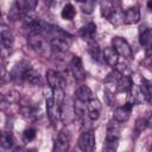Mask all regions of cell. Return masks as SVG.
I'll return each instance as SVG.
<instances>
[{
    "label": "cell",
    "mask_w": 152,
    "mask_h": 152,
    "mask_svg": "<svg viewBox=\"0 0 152 152\" xmlns=\"http://www.w3.org/2000/svg\"><path fill=\"white\" fill-rule=\"evenodd\" d=\"M150 151H152V146H151V147H150Z\"/></svg>",
    "instance_id": "b9f144b4"
},
{
    "label": "cell",
    "mask_w": 152,
    "mask_h": 152,
    "mask_svg": "<svg viewBox=\"0 0 152 152\" xmlns=\"http://www.w3.org/2000/svg\"><path fill=\"white\" fill-rule=\"evenodd\" d=\"M50 45H51L52 49L57 50L58 52L64 53V52H66V51L69 50V48H70V39L66 38V36H65L64 32H62L61 34L55 36V37L50 40Z\"/></svg>",
    "instance_id": "52a82bcc"
},
{
    "label": "cell",
    "mask_w": 152,
    "mask_h": 152,
    "mask_svg": "<svg viewBox=\"0 0 152 152\" xmlns=\"http://www.w3.org/2000/svg\"><path fill=\"white\" fill-rule=\"evenodd\" d=\"M46 104V113H48V118L49 120L53 124L57 125L61 120H62V114H61V104H58L52 96L48 97L45 101Z\"/></svg>",
    "instance_id": "7a4b0ae2"
},
{
    "label": "cell",
    "mask_w": 152,
    "mask_h": 152,
    "mask_svg": "<svg viewBox=\"0 0 152 152\" xmlns=\"http://www.w3.org/2000/svg\"><path fill=\"white\" fill-rule=\"evenodd\" d=\"M139 43L140 45L146 49L147 51L152 50V28H141L139 34Z\"/></svg>",
    "instance_id": "5bb4252c"
},
{
    "label": "cell",
    "mask_w": 152,
    "mask_h": 152,
    "mask_svg": "<svg viewBox=\"0 0 152 152\" xmlns=\"http://www.w3.org/2000/svg\"><path fill=\"white\" fill-rule=\"evenodd\" d=\"M120 122L115 121L114 119L112 121L108 122L107 125V134H106V139H114V140H119L120 138Z\"/></svg>",
    "instance_id": "d6986e66"
},
{
    "label": "cell",
    "mask_w": 152,
    "mask_h": 152,
    "mask_svg": "<svg viewBox=\"0 0 152 152\" xmlns=\"http://www.w3.org/2000/svg\"><path fill=\"white\" fill-rule=\"evenodd\" d=\"M146 5H147V8H148V11H151V12H152V0H148Z\"/></svg>",
    "instance_id": "f35d334b"
},
{
    "label": "cell",
    "mask_w": 152,
    "mask_h": 152,
    "mask_svg": "<svg viewBox=\"0 0 152 152\" xmlns=\"http://www.w3.org/2000/svg\"><path fill=\"white\" fill-rule=\"evenodd\" d=\"M75 99H78V100L87 102L89 99H91V89L86 84L78 86L75 90Z\"/></svg>",
    "instance_id": "7402d4cb"
},
{
    "label": "cell",
    "mask_w": 152,
    "mask_h": 152,
    "mask_svg": "<svg viewBox=\"0 0 152 152\" xmlns=\"http://www.w3.org/2000/svg\"><path fill=\"white\" fill-rule=\"evenodd\" d=\"M108 20H109L114 26H120V25L125 24V12H124L122 10H120V8H116V10H114V11L110 13Z\"/></svg>",
    "instance_id": "603a6c76"
},
{
    "label": "cell",
    "mask_w": 152,
    "mask_h": 152,
    "mask_svg": "<svg viewBox=\"0 0 152 152\" xmlns=\"http://www.w3.org/2000/svg\"><path fill=\"white\" fill-rule=\"evenodd\" d=\"M100 8H101V15L107 18V19L109 18L110 13L114 11L113 2L110 0H102L101 4H100Z\"/></svg>",
    "instance_id": "4dcf8cb0"
},
{
    "label": "cell",
    "mask_w": 152,
    "mask_h": 152,
    "mask_svg": "<svg viewBox=\"0 0 152 152\" xmlns=\"http://www.w3.org/2000/svg\"><path fill=\"white\" fill-rule=\"evenodd\" d=\"M51 90H52V97H53V100H55L58 104H62L63 101L65 100L64 88H63V87H58V88H53V89H51Z\"/></svg>",
    "instance_id": "1f68e13d"
},
{
    "label": "cell",
    "mask_w": 152,
    "mask_h": 152,
    "mask_svg": "<svg viewBox=\"0 0 152 152\" xmlns=\"http://www.w3.org/2000/svg\"><path fill=\"white\" fill-rule=\"evenodd\" d=\"M133 103L127 101L124 106H120V107H116L113 112V119L120 124H124L126 121H128L129 116H131V113H132V109H133Z\"/></svg>",
    "instance_id": "5b68a950"
},
{
    "label": "cell",
    "mask_w": 152,
    "mask_h": 152,
    "mask_svg": "<svg viewBox=\"0 0 152 152\" xmlns=\"http://www.w3.org/2000/svg\"><path fill=\"white\" fill-rule=\"evenodd\" d=\"M70 69H71V72H72L74 77L77 81H82V80L86 78V71H84L81 57L74 56L71 58V61H70Z\"/></svg>",
    "instance_id": "ba28073f"
},
{
    "label": "cell",
    "mask_w": 152,
    "mask_h": 152,
    "mask_svg": "<svg viewBox=\"0 0 152 152\" xmlns=\"http://www.w3.org/2000/svg\"><path fill=\"white\" fill-rule=\"evenodd\" d=\"M0 40H1V44L5 49H11L12 48L13 42H14V37H13L12 32L10 31V28L2 26V28L0 31Z\"/></svg>",
    "instance_id": "ffe728a7"
},
{
    "label": "cell",
    "mask_w": 152,
    "mask_h": 152,
    "mask_svg": "<svg viewBox=\"0 0 152 152\" xmlns=\"http://www.w3.org/2000/svg\"><path fill=\"white\" fill-rule=\"evenodd\" d=\"M27 43L39 55H43V56H48L49 55L48 43L45 42V39H44L42 33H28Z\"/></svg>",
    "instance_id": "6da1fadb"
},
{
    "label": "cell",
    "mask_w": 152,
    "mask_h": 152,
    "mask_svg": "<svg viewBox=\"0 0 152 152\" xmlns=\"http://www.w3.org/2000/svg\"><path fill=\"white\" fill-rule=\"evenodd\" d=\"M70 146V134L66 131H61L55 139L52 151L55 152H65Z\"/></svg>",
    "instance_id": "8992f818"
},
{
    "label": "cell",
    "mask_w": 152,
    "mask_h": 152,
    "mask_svg": "<svg viewBox=\"0 0 152 152\" xmlns=\"http://www.w3.org/2000/svg\"><path fill=\"white\" fill-rule=\"evenodd\" d=\"M36 135H37V131H36L34 128L30 127V128H26V129L23 132V137H21V138H23V141H24V142H30V141L34 140Z\"/></svg>",
    "instance_id": "d6a6232c"
},
{
    "label": "cell",
    "mask_w": 152,
    "mask_h": 152,
    "mask_svg": "<svg viewBox=\"0 0 152 152\" xmlns=\"http://www.w3.org/2000/svg\"><path fill=\"white\" fill-rule=\"evenodd\" d=\"M145 120H146V125H147V127L152 128V113H148V115L145 118Z\"/></svg>",
    "instance_id": "74e56055"
},
{
    "label": "cell",
    "mask_w": 152,
    "mask_h": 152,
    "mask_svg": "<svg viewBox=\"0 0 152 152\" xmlns=\"http://www.w3.org/2000/svg\"><path fill=\"white\" fill-rule=\"evenodd\" d=\"M74 110H75V115L76 116L83 118L84 114H86V110H88L87 102L82 101V100H78V99H75V101H74Z\"/></svg>",
    "instance_id": "4316f807"
},
{
    "label": "cell",
    "mask_w": 152,
    "mask_h": 152,
    "mask_svg": "<svg viewBox=\"0 0 152 152\" xmlns=\"http://www.w3.org/2000/svg\"><path fill=\"white\" fill-rule=\"evenodd\" d=\"M46 81H48V84L51 89L53 88H58V87H63L64 88V78L63 76L56 71V70H52V69H49L46 71Z\"/></svg>",
    "instance_id": "30bf717a"
},
{
    "label": "cell",
    "mask_w": 152,
    "mask_h": 152,
    "mask_svg": "<svg viewBox=\"0 0 152 152\" xmlns=\"http://www.w3.org/2000/svg\"><path fill=\"white\" fill-rule=\"evenodd\" d=\"M26 14H25V12L23 11V8L20 7V5L17 2V0L12 4V6H11V8H10V11H8V19H11V20H13V21H15V20H19V19H21V18H24Z\"/></svg>",
    "instance_id": "44dd1931"
},
{
    "label": "cell",
    "mask_w": 152,
    "mask_h": 152,
    "mask_svg": "<svg viewBox=\"0 0 152 152\" xmlns=\"http://www.w3.org/2000/svg\"><path fill=\"white\" fill-rule=\"evenodd\" d=\"M146 127H147L146 120L142 119V118H139V119H137V121H135V124H134V133L140 134Z\"/></svg>",
    "instance_id": "8d00e7d4"
},
{
    "label": "cell",
    "mask_w": 152,
    "mask_h": 152,
    "mask_svg": "<svg viewBox=\"0 0 152 152\" xmlns=\"http://www.w3.org/2000/svg\"><path fill=\"white\" fill-rule=\"evenodd\" d=\"M17 2L20 5V7L25 12V14H27V13L32 12L37 7L38 0H17Z\"/></svg>",
    "instance_id": "f546056e"
},
{
    "label": "cell",
    "mask_w": 152,
    "mask_h": 152,
    "mask_svg": "<svg viewBox=\"0 0 152 152\" xmlns=\"http://www.w3.org/2000/svg\"><path fill=\"white\" fill-rule=\"evenodd\" d=\"M61 15L63 19L65 20H72L76 15V10L75 7L71 5V4H66L64 5V7L62 8V12H61Z\"/></svg>",
    "instance_id": "83f0119b"
},
{
    "label": "cell",
    "mask_w": 152,
    "mask_h": 152,
    "mask_svg": "<svg viewBox=\"0 0 152 152\" xmlns=\"http://www.w3.org/2000/svg\"><path fill=\"white\" fill-rule=\"evenodd\" d=\"M88 44V53L90 55V57L95 61V62H99V63H102L104 62L103 59V51L100 49L99 44L93 40V42H89L87 43Z\"/></svg>",
    "instance_id": "9a60e30c"
},
{
    "label": "cell",
    "mask_w": 152,
    "mask_h": 152,
    "mask_svg": "<svg viewBox=\"0 0 152 152\" xmlns=\"http://www.w3.org/2000/svg\"><path fill=\"white\" fill-rule=\"evenodd\" d=\"M133 86V81L131 78V76H120L119 81H118V91L120 93H128L129 89Z\"/></svg>",
    "instance_id": "484cf974"
},
{
    "label": "cell",
    "mask_w": 152,
    "mask_h": 152,
    "mask_svg": "<svg viewBox=\"0 0 152 152\" xmlns=\"http://www.w3.org/2000/svg\"><path fill=\"white\" fill-rule=\"evenodd\" d=\"M75 1H77V2H80V4H84V2H87L88 0H75Z\"/></svg>",
    "instance_id": "ab89813d"
},
{
    "label": "cell",
    "mask_w": 152,
    "mask_h": 152,
    "mask_svg": "<svg viewBox=\"0 0 152 152\" xmlns=\"http://www.w3.org/2000/svg\"><path fill=\"white\" fill-rule=\"evenodd\" d=\"M103 59L109 66L114 68L119 63V53L113 46H107L103 50Z\"/></svg>",
    "instance_id": "4fadbf2b"
},
{
    "label": "cell",
    "mask_w": 152,
    "mask_h": 152,
    "mask_svg": "<svg viewBox=\"0 0 152 152\" xmlns=\"http://www.w3.org/2000/svg\"><path fill=\"white\" fill-rule=\"evenodd\" d=\"M139 20H140V11L137 6L129 7L125 11V24L133 25L139 23Z\"/></svg>",
    "instance_id": "2e32d148"
},
{
    "label": "cell",
    "mask_w": 152,
    "mask_h": 152,
    "mask_svg": "<svg viewBox=\"0 0 152 152\" xmlns=\"http://www.w3.org/2000/svg\"><path fill=\"white\" fill-rule=\"evenodd\" d=\"M24 81L27 82L31 86H38L42 81V76L37 70H34L32 68H28L24 74Z\"/></svg>",
    "instance_id": "ac0fdd59"
},
{
    "label": "cell",
    "mask_w": 152,
    "mask_h": 152,
    "mask_svg": "<svg viewBox=\"0 0 152 152\" xmlns=\"http://www.w3.org/2000/svg\"><path fill=\"white\" fill-rule=\"evenodd\" d=\"M114 68H115V70H116L120 75H122V76H131V75H132V70H131L129 66H128L127 64H125V63H118Z\"/></svg>",
    "instance_id": "e575fe53"
},
{
    "label": "cell",
    "mask_w": 152,
    "mask_h": 152,
    "mask_svg": "<svg viewBox=\"0 0 152 152\" xmlns=\"http://www.w3.org/2000/svg\"><path fill=\"white\" fill-rule=\"evenodd\" d=\"M77 145L78 147L82 150V151H86V152H90L95 148V145H96V139H95V134L91 132V131H86L83 132L80 138H78V141H77Z\"/></svg>",
    "instance_id": "277c9868"
},
{
    "label": "cell",
    "mask_w": 152,
    "mask_h": 152,
    "mask_svg": "<svg viewBox=\"0 0 152 152\" xmlns=\"http://www.w3.org/2000/svg\"><path fill=\"white\" fill-rule=\"evenodd\" d=\"M112 45L115 49V51L119 53V56L129 59L132 57V48L128 44V42L122 37H114L112 39Z\"/></svg>",
    "instance_id": "3957f363"
},
{
    "label": "cell",
    "mask_w": 152,
    "mask_h": 152,
    "mask_svg": "<svg viewBox=\"0 0 152 152\" xmlns=\"http://www.w3.org/2000/svg\"><path fill=\"white\" fill-rule=\"evenodd\" d=\"M118 146H119V140L106 139V141L103 144V150L107 152H114V151H116Z\"/></svg>",
    "instance_id": "836d02e7"
},
{
    "label": "cell",
    "mask_w": 152,
    "mask_h": 152,
    "mask_svg": "<svg viewBox=\"0 0 152 152\" xmlns=\"http://www.w3.org/2000/svg\"><path fill=\"white\" fill-rule=\"evenodd\" d=\"M140 89L142 91V95L145 97V101H147L152 106V83L148 80H146V78H141Z\"/></svg>",
    "instance_id": "cb8c5ba5"
},
{
    "label": "cell",
    "mask_w": 152,
    "mask_h": 152,
    "mask_svg": "<svg viewBox=\"0 0 152 152\" xmlns=\"http://www.w3.org/2000/svg\"><path fill=\"white\" fill-rule=\"evenodd\" d=\"M150 66H151L150 69L152 70V57H150Z\"/></svg>",
    "instance_id": "60d3db41"
},
{
    "label": "cell",
    "mask_w": 152,
    "mask_h": 152,
    "mask_svg": "<svg viewBox=\"0 0 152 152\" xmlns=\"http://www.w3.org/2000/svg\"><path fill=\"white\" fill-rule=\"evenodd\" d=\"M28 68H30V65H28L27 62H25V61L19 62V63L15 64L14 68L12 69V71H11V78H12L13 81H15V82H21V81H24V74H25V71H26Z\"/></svg>",
    "instance_id": "8fae6325"
},
{
    "label": "cell",
    "mask_w": 152,
    "mask_h": 152,
    "mask_svg": "<svg viewBox=\"0 0 152 152\" xmlns=\"http://www.w3.org/2000/svg\"><path fill=\"white\" fill-rule=\"evenodd\" d=\"M80 36L87 43L95 40V38H96V25L94 23H88L87 25H84L83 27H81Z\"/></svg>",
    "instance_id": "7c38bea8"
},
{
    "label": "cell",
    "mask_w": 152,
    "mask_h": 152,
    "mask_svg": "<svg viewBox=\"0 0 152 152\" xmlns=\"http://www.w3.org/2000/svg\"><path fill=\"white\" fill-rule=\"evenodd\" d=\"M87 107H88V118L93 121L97 120L101 114L102 109V103L99 99H89L87 101Z\"/></svg>",
    "instance_id": "9c48e42d"
},
{
    "label": "cell",
    "mask_w": 152,
    "mask_h": 152,
    "mask_svg": "<svg viewBox=\"0 0 152 152\" xmlns=\"http://www.w3.org/2000/svg\"><path fill=\"white\" fill-rule=\"evenodd\" d=\"M20 113L27 120H36L38 118L37 108H34V107H32L31 104H27V103L20 106Z\"/></svg>",
    "instance_id": "d4e9b609"
},
{
    "label": "cell",
    "mask_w": 152,
    "mask_h": 152,
    "mask_svg": "<svg viewBox=\"0 0 152 152\" xmlns=\"http://www.w3.org/2000/svg\"><path fill=\"white\" fill-rule=\"evenodd\" d=\"M128 94H129L128 101L132 102L133 104H140V103L145 100V97H144V95H142V91H141V89H140V86H137V84H134V83H133L132 88L129 89Z\"/></svg>",
    "instance_id": "e0dca14e"
},
{
    "label": "cell",
    "mask_w": 152,
    "mask_h": 152,
    "mask_svg": "<svg viewBox=\"0 0 152 152\" xmlns=\"http://www.w3.org/2000/svg\"><path fill=\"white\" fill-rule=\"evenodd\" d=\"M19 100H20V94H18L17 91H14V90H12V91H10L7 95H5V97H4V101H6L8 104H11V103H17V102H19Z\"/></svg>",
    "instance_id": "d590c367"
},
{
    "label": "cell",
    "mask_w": 152,
    "mask_h": 152,
    "mask_svg": "<svg viewBox=\"0 0 152 152\" xmlns=\"http://www.w3.org/2000/svg\"><path fill=\"white\" fill-rule=\"evenodd\" d=\"M0 145H1V148H4V150H10V148L13 147L14 141H13V138H12L11 133H7V132H2L1 133Z\"/></svg>",
    "instance_id": "f1b7e54d"
}]
</instances>
